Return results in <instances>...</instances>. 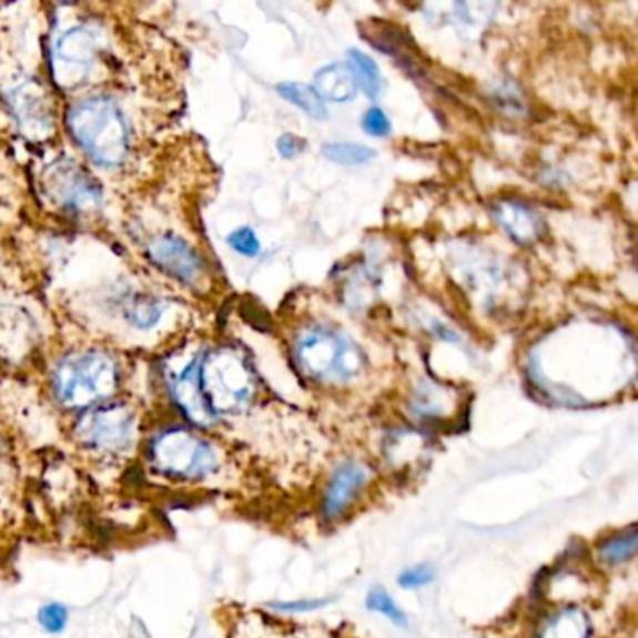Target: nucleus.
<instances>
[{"instance_id": "obj_1", "label": "nucleus", "mask_w": 638, "mask_h": 638, "mask_svg": "<svg viewBox=\"0 0 638 638\" xmlns=\"http://www.w3.org/2000/svg\"><path fill=\"white\" fill-rule=\"evenodd\" d=\"M68 128L81 149L102 168H119L130 152L124 113L108 95H90L68 113Z\"/></svg>"}, {"instance_id": "obj_2", "label": "nucleus", "mask_w": 638, "mask_h": 638, "mask_svg": "<svg viewBox=\"0 0 638 638\" xmlns=\"http://www.w3.org/2000/svg\"><path fill=\"white\" fill-rule=\"evenodd\" d=\"M119 386V369L103 353H79L60 362L54 371L57 399L68 408H89L109 399Z\"/></svg>"}, {"instance_id": "obj_3", "label": "nucleus", "mask_w": 638, "mask_h": 638, "mask_svg": "<svg viewBox=\"0 0 638 638\" xmlns=\"http://www.w3.org/2000/svg\"><path fill=\"white\" fill-rule=\"evenodd\" d=\"M300 367L318 381L346 382L364 367V354L353 341L328 328H310L296 343Z\"/></svg>"}, {"instance_id": "obj_4", "label": "nucleus", "mask_w": 638, "mask_h": 638, "mask_svg": "<svg viewBox=\"0 0 638 638\" xmlns=\"http://www.w3.org/2000/svg\"><path fill=\"white\" fill-rule=\"evenodd\" d=\"M201 386L217 416L239 411L251 399L255 376L242 354L234 348H220L201 359Z\"/></svg>"}, {"instance_id": "obj_5", "label": "nucleus", "mask_w": 638, "mask_h": 638, "mask_svg": "<svg viewBox=\"0 0 638 638\" xmlns=\"http://www.w3.org/2000/svg\"><path fill=\"white\" fill-rule=\"evenodd\" d=\"M158 470L182 479H201L217 466V455L209 442L185 429H169L152 444Z\"/></svg>"}, {"instance_id": "obj_6", "label": "nucleus", "mask_w": 638, "mask_h": 638, "mask_svg": "<svg viewBox=\"0 0 638 638\" xmlns=\"http://www.w3.org/2000/svg\"><path fill=\"white\" fill-rule=\"evenodd\" d=\"M75 435L81 444L95 452H122L135 440L138 419L122 405L95 406L79 419Z\"/></svg>"}, {"instance_id": "obj_7", "label": "nucleus", "mask_w": 638, "mask_h": 638, "mask_svg": "<svg viewBox=\"0 0 638 638\" xmlns=\"http://www.w3.org/2000/svg\"><path fill=\"white\" fill-rule=\"evenodd\" d=\"M98 43L89 29L73 27L57 38L53 45V78L60 87L73 89L87 81L94 64Z\"/></svg>"}, {"instance_id": "obj_8", "label": "nucleus", "mask_w": 638, "mask_h": 638, "mask_svg": "<svg viewBox=\"0 0 638 638\" xmlns=\"http://www.w3.org/2000/svg\"><path fill=\"white\" fill-rule=\"evenodd\" d=\"M49 195L64 209L73 212H92L100 204V190L89 174L73 163H54L45 176Z\"/></svg>"}, {"instance_id": "obj_9", "label": "nucleus", "mask_w": 638, "mask_h": 638, "mask_svg": "<svg viewBox=\"0 0 638 638\" xmlns=\"http://www.w3.org/2000/svg\"><path fill=\"white\" fill-rule=\"evenodd\" d=\"M149 257L158 269L184 283H195L203 275V261L199 257L198 251L176 236H160L152 240L149 245Z\"/></svg>"}, {"instance_id": "obj_10", "label": "nucleus", "mask_w": 638, "mask_h": 638, "mask_svg": "<svg viewBox=\"0 0 638 638\" xmlns=\"http://www.w3.org/2000/svg\"><path fill=\"white\" fill-rule=\"evenodd\" d=\"M171 394L180 411L184 412L185 418L199 425L209 427L214 424L215 414L210 408L209 401L204 397L201 386V359H193L185 365L179 375L171 382Z\"/></svg>"}, {"instance_id": "obj_11", "label": "nucleus", "mask_w": 638, "mask_h": 638, "mask_svg": "<svg viewBox=\"0 0 638 638\" xmlns=\"http://www.w3.org/2000/svg\"><path fill=\"white\" fill-rule=\"evenodd\" d=\"M367 468L359 463H345L337 468L324 495V514L328 519L345 514L346 507L353 504L367 482Z\"/></svg>"}, {"instance_id": "obj_12", "label": "nucleus", "mask_w": 638, "mask_h": 638, "mask_svg": "<svg viewBox=\"0 0 638 638\" xmlns=\"http://www.w3.org/2000/svg\"><path fill=\"white\" fill-rule=\"evenodd\" d=\"M493 214H495L496 223L515 242L528 244V242H534L539 236L541 223L526 204L517 203V201H500V203L495 204Z\"/></svg>"}, {"instance_id": "obj_13", "label": "nucleus", "mask_w": 638, "mask_h": 638, "mask_svg": "<svg viewBox=\"0 0 638 638\" xmlns=\"http://www.w3.org/2000/svg\"><path fill=\"white\" fill-rule=\"evenodd\" d=\"M313 89L318 92L323 100H330V102L335 103L351 102V100H354L356 92H358L353 73L343 62H334V64H328L323 70H318Z\"/></svg>"}, {"instance_id": "obj_14", "label": "nucleus", "mask_w": 638, "mask_h": 638, "mask_svg": "<svg viewBox=\"0 0 638 638\" xmlns=\"http://www.w3.org/2000/svg\"><path fill=\"white\" fill-rule=\"evenodd\" d=\"M590 618L585 610L569 607L553 616L539 638H590Z\"/></svg>"}, {"instance_id": "obj_15", "label": "nucleus", "mask_w": 638, "mask_h": 638, "mask_svg": "<svg viewBox=\"0 0 638 638\" xmlns=\"http://www.w3.org/2000/svg\"><path fill=\"white\" fill-rule=\"evenodd\" d=\"M346 67L353 73L356 87L364 90L365 95L376 98L381 94L382 75L381 70L376 67L375 60L371 59L369 54L362 53L358 49H351L346 53Z\"/></svg>"}, {"instance_id": "obj_16", "label": "nucleus", "mask_w": 638, "mask_h": 638, "mask_svg": "<svg viewBox=\"0 0 638 638\" xmlns=\"http://www.w3.org/2000/svg\"><path fill=\"white\" fill-rule=\"evenodd\" d=\"M277 92L285 98L286 102L293 103L313 119L324 120L328 117L323 98L310 84L281 83L277 84Z\"/></svg>"}, {"instance_id": "obj_17", "label": "nucleus", "mask_w": 638, "mask_h": 638, "mask_svg": "<svg viewBox=\"0 0 638 638\" xmlns=\"http://www.w3.org/2000/svg\"><path fill=\"white\" fill-rule=\"evenodd\" d=\"M637 531H621L618 536L610 537L599 547V556L605 564L618 566L624 561L631 560L637 555Z\"/></svg>"}, {"instance_id": "obj_18", "label": "nucleus", "mask_w": 638, "mask_h": 638, "mask_svg": "<svg viewBox=\"0 0 638 638\" xmlns=\"http://www.w3.org/2000/svg\"><path fill=\"white\" fill-rule=\"evenodd\" d=\"M323 154L340 165H362L375 158V150L358 143H328L324 144Z\"/></svg>"}, {"instance_id": "obj_19", "label": "nucleus", "mask_w": 638, "mask_h": 638, "mask_svg": "<svg viewBox=\"0 0 638 638\" xmlns=\"http://www.w3.org/2000/svg\"><path fill=\"white\" fill-rule=\"evenodd\" d=\"M125 313H128L125 316L132 321L133 326L150 330L154 328L158 321L162 318L163 307L154 300H135Z\"/></svg>"}, {"instance_id": "obj_20", "label": "nucleus", "mask_w": 638, "mask_h": 638, "mask_svg": "<svg viewBox=\"0 0 638 638\" xmlns=\"http://www.w3.org/2000/svg\"><path fill=\"white\" fill-rule=\"evenodd\" d=\"M365 602H367V609L386 616V618H389V620L397 624V626H405V612L397 607V602L392 599L388 591L382 590V588H373V590L367 594Z\"/></svg>"}, {"instance_id": "obj_21", "label": "nucleus", "mask_w": 638, "mask_h": 638, "mask_svg": "<svg viewBox=\"0 0 638 638\" xmlns=\"http://www.w3.org/2000/svg\"><path fill=\"white\" fill-rule=\"evenodd\" d=\"M38 621L43 627V631L62 632L68 626V609L60 602H48L38 612Z\"/></svg>"}, {"instance_id": "obj_22", "label": "nucleus", "mask_w": 638, "mask_h": 638, "mask_svg": "<svg viewBox=\"0 0 638 638\" xmlns=\"http://www.w3.org/2000/svg\"><path fill=\"white\" fill-rule=\"evenodd\" d=\"M229 245L240 255H244V257H257L259 251H261V242H259L257 234L247 227L234 231L229 236Z\"/></svg>"}, {"instance_id": "obj_23", "label": "nucleus", "mask_w": 638, "mask_h": 638, "mask_svg": "<svg viewBox=\"0 0 638 638\" xmlns=\"http://www.w3.org/2000/svg\"><path fill=\"white\" fill-rule=\"evenodd\" d=\"M433 579H435V569L429 564H419V566L406 569L397 579V583L403 588H422V586L433 583Z\"/></svg>"}, {"instance_id": "obj_24", "label": "nucleus", "mask_w": 638, "mask_h": 638, "mask_svg": "<svg viewBox=\"0 0 638 638\" xmlns=\"http://www.w3.org/2000/svg\"><path fill=\"white\" fill-rule=\"evenodd\" d=\"M364 130L373 138H386L392 132V124L384 111L373 108L364 114Z\"/></svg>"}, {"instance_id": "obj_25", "label": "nucleus", "mask_w": 638, "mask_h": 638, "mask_svg": "<svg viewBox=\"0 0 638 638\" xmlns=\"http://www.w3.org/2000/svg\"><path fill=\"white\" fill-rule=\"evenodd\" d=\"M277 150L283 158H294V155L302 154L305 150V141L298 135L293 133H285L283 138L277 141Z\"/></svg>"}, {"instance_id": "obj_26", "label": "nucleus", "mask_w": 638, "mask_h": 638, "mask_svg": "<svg viewBox=\"0 0 638 638\" xmlns=\"http://www.w3.org/2000/svg\"><path fill=\"white\" fill-rule=\"evenodd\" d=\"M326 602L328 601L316 599V601L277 602L274 607L283 612H307V610L321 609Z\"/></svg>"}]
</instances>
